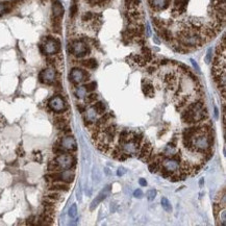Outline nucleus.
<instances>
[{"label": "nucleus", "instance_id": "obj_18", "mask_svg": "<svg viewBox=\"0 0 226 226\" xmlns=\"http://www.w3.org/2000/svg\"><path fill=\"white\" fill-rule=\"evenodd\" d=\"M92 108L95 110V111L98 115H102V114L105 113V111H106V106L102 101H97V102H95V104H93Z\"/></svg>", "mask_w": 226, "mask_h": 226}, {"label": "nucleus", "instance_id": "obj_33", "mask_svg": "<svg viewBox=\"0 0 226 226\" xmlns=\"http://www.w3.org/2000/svg\"><path fill=\"white\" fill-rule=\"evenodd\" d=\"M76 215H77V207H76V204H73L69 210V216L71 218H75Z\"/></svg>", "mask_w": 226, "mask_h": 226}, {"label": "nucleus", "instance_id": "obj_2", "mask_svg": "<svg viewBox=\"0 0 226 226\" xmlns=\"http://www.w3.org/2000/svg\"><path fill=\"white\" fill-rule=\"evenodd\" d=\"M45 55H55L61 52V41L52 36H45L42 38Z\"/></svg>", "mask_w": 226, "mask_h": 226}, {"label": "nucleus", "instance_id": "obj_10", "mask_svg": "<svg viewBox=\"0 0 226 226\" xmlns=\"http://www.w3.org/2000/svg\"><path fill=\"white\" fill-rule=\"evenodd\" d=\"M119 145L121 146V149H122L123 152L127 153L129 156H131L132 154H136V155L138 154L141 144H136V143H133L132 141H128V142L119 144Z\"/></svg>", "mask_w": 226, "mask_h": 226}, {"label": "nucleus", "instance_id": "obj_28", "mask_svg": "<svg viewBox=\"0 0 226 226\" xmlns=\"http://www.w3.org/2000/svg\"><path fill=\"white\" fill-rule=\"evenodd\" d=\"M143 139H144V136H143L142 133H141V132H135V131H133L132 136H131L130 141H132L133 143H136V144H141V143H142V141H143Z\"/></svg>", "mask_w": 226, "mask_h": 226}, {"label": "nucleus", "instance_id": "obj_3", "mask_svg": "<svg viewBox=\"0 0 226 226\" xmlns=\"http://www.w3.org/2000/svg\"><path fill=\"white\" fill-rule=\"evenodd\" d=\"M142 142L143 144L140 146L136 156L141 161H143L144 163H150V161H154L155 154L152 153V145H151L150 141L147 140V139H143Z\"/></svg>", "mask_w": 226, "mask_h": 226}, {"label": "nucleus", "instance_id": "obj_11", "mask_svg": "<svg viewBox=\"0 0 226 226\" xmlns=\"http://www.w3.org/2000/svg\"><path fill=\"white\" fill-rule=\"evenodd\" d=\"M161 166L164 168H166L170 172L175 173V171H179V163L177 161H175L174 158L167 156L163 161H161Z\"/></svg>", "mask_w": 226, "mask_h": 226}, {"label": "nucleus", "instance_id": "obj_40", "mask_svg": "<svg viewBox=\"0 0 226 226\" xmlns=\"http://www.w3.org/2000/svg\"><path fill=\"white\" fill-rule=\"evenodd\" d=\"M124 173H125V169H124V168H119L118 169V172H117V175H118V176H122Z\"/></svg>", "mask_w": 226, "mask_h": 226}, {"label": "nucleus", "instance_id": "obj_24", "mask_svg": "<svg viewBox=\"0 0 226 226\" xmlns=\"http://www.w3.org/2000/svg\"><path fill=\"white\" fill-rule=\"evenodd\" d=\"M52 151H53V153L56 155H61V154H64V153H67V151L62 147L59 142H56L55 144H54L53 148H52Z\"/></svg>", "mask_w": 226, "mask_h": 226}, {"label": "nucleus", "instance_id": "obj_37", "mask_svg": "<svg viewBox=\"0 0 226 226\" xmlns=\"http://www.w3.org/2000/svg\"><path fill=\"white\" fill-rule=\"evenodd\" d=\"M76 108H77V110L79 111V113H81V114H83L84 111H86V110H87L86 106H84L83 104H80V103L77 104V106H76Z\"/></svg>", "mask_w": 226, "mask_h": 226}, {"label": "nucleus", "instance_id": "obj_7", "mask_svg": "<svg viewBox=\"0 0 226 226\" xmlns=\"http://www.w3.org/2000/svg\"><path fill=\"white\" fill-rule=\"evenodd\" d=\"M193 145H194V149L196 151H198V152H204L210 147H213L210 144V142H208L207 136L205 132L199 133V135H196L194 136Z\"/></svg>", "mask_w": 226, "mask_h": 226}, {"label": "nucleus", "instance_id": "obj_14", "mask_svg": "<svg viewBox=\"0 0 226 226\" xmlns=\"http://www.w3.org/2000/svg\"><path fill=\"white\" fill-rule=\"evenodd\" d=\"M50 191H58V192H68L69 191V183H66L64 181H54L51 182L49 185Z\"/></svg>", "mask_w": 226, "mask_h": 226}, {"label": "nucleus", "instance_id": "obj_32", "mask_svg": "<svg viewBox=\"0 0 226 226\" xmlns=\"http://www.w3.org/2000/svg\"><path fill=\"white\" fill-rule=\"evenodd\" d=\"M146 196H147V199L149 201H152L155 198V196H156V191L154 190V189H152V190H149L148 192L146 193Z\"/></svg>", "mask_w": 226, "mask_h": 226}, {"label": "nucleus", "instance_id": "obj_8", "mask_svg": "<svg viewBox=\"0 0 226 226\" xmlns=\"http://www.w3.org/2000/svg\"><path fill=\"white\" fill-rule=\"evenodd\" d=\"M55 163L58 165V167L61 168V170H67V169H71L75 166L76 160L72 154H69L68 152L64 153L61 155H56V157L54 158Z\"/></svg>", "mask_w": 226, "mask_h": 226}, {"label": "nucleus", "instance_id": "obj_16", "mask_svg": "<svg viewBox=\"0 0 226 226\" xmlns=\"http://www.w3.org/2000/svg\"><path fill=\"white\" fill-rule=\"evenodd\" d=\"M133 131L130 130H122L119 133V144H123L125 142L131 140V136H132Z\"/></svg>", "mask_w": 226, "mask_h": 226}, {"label": "nucleus", "instance_id": "obj_22", "mask_svg": "<svg viewBox=\"0 0 226 226\" xmlns=\"http://www.w3.org/2000/svg\"><path fill=\"white\" fill-rule=\"evenodd\" d=\"M161 165V164L160 163V161L154 160V161H150V164H149V166H148V169L151 173H156V172H158V170H160Z\"/></svg>", "mask_w": 226, "mask_h": 226}, {"label": "nucleus", "instance_id": "obj_35", "mask_svg": "<svg viewBox=\"0 0 226 226\" xmlns=\"http://www.w3.org/2000/svg\"><path fill=\"white\" fill-rule=\"evenodd\" d=\"M36 218L34 217V216H31V217H29L28 219H27V221H26V224L27 225H36Z\"/></svg>", "mask_w": 226, "mask_h": 226}, {"label": "nucleus", "instance_id": "obj_31", "mask_svg": "<svg viewBox=\"0 0 226 226\" xmlns=\"http://www.w3.org/2000/svg\"><path fill=\"white\" fill-rule=\"evenodd\" d=\"M160 173H161V175L163 176V177H165V178H169V176H171L173 174V172H170V171H168L167 169L166 168H164L163 166L161 165V168H160Z\"/></svg>", "mask_w": 226, "mask_h": 226}, {"label": "nucleus", "instance_id": "obj_34", "mask_svg": "<svg viewBox=\"0 0 226 226\" xmlns=\"http://www.w3.org/2000/svg\"><path fill=\"white\" fill-rule=\"evenodd\" d=\"M34 160L36 161H38V163H41V161H43V156H42V154H41V152H40V151L34 153Z\"/></svg>", "mask_w": 226, "mask_h": 226}, {"label": "nucleus", "instance_id": "obj_1", "mask_svg": "<svg viewBox=\"0 0 226 226\" xmlns=\"http://www.w3.org/2000/svg\"><path fill=\"white\" fill-rule=\"evenodd\" d=\"M151 18L169 12L163 27L156 31L161 39L176 52L189 53L197 50L189 26V7L191 0H147Z\"/></svg>", "mask_w": 226, "mask_h": 226}, {"label": "nucleus", "instance_id": "obj_20", "mask_svg": "<svg viewBox=\"0 0 226 226\" xmlns=\"http://www.w3.org/2000/svg\"><path fill=\"white\" fill-rule=\"evenodd\" d=\"M216 220L218 221V224L219 225H225V207L221 208L219 212L217 213V215H215Z\"/></svg>", "mask_w": 226, "mask_h": 226}, {"label": "nucleus", "instance_id": "obj_41", "mask_svg": "<svg viewBox=\"0 0 226 226\" xmlns=\"http://www.w3.org/2000/svg\"><path fill=\"white\" fill-rule=\"evenodd\" d=\"M139 183H140L142 187H146V185H147V181L144 179V178H141V179H139Z\"/></svg>", "mask_w": 226, "mask_h": 226}, {"label": "nucleus", "instance_id": "obj_9", "mask_svg": "<svg viewBox=\"0 0 226 226\" xmlns=\"http://www.w3.org/2000/svg\"><path fill=\"white\" fill-rule=\"evenodd\" d=\"M58 142L67 152H73L77 149V143H76L75 139L70 135L64 136V138H62Z\"/></svg>", "mask_w": 226, "mask_h": 226}, {"label": "nucleus", "instance_id": "obj_30", "mask_svg": "<svg viewBox=\"0 0 226 226\" xmlns=\"http://www.w3.org/2000/svg\"><path fill=\"white\" fill-rule=\"evenodd\" d=\"M189 98L190 97L189 96H183V97H181V98L179 99V102H178V105L176 106V108H179V110H181V108H185V106L188 105V100H189Z\"/></svg>", "mask_w": 226, "mask_h": 226}, {"label": "nucleus", "instance_id": "obj_17", "mask_svg": "<svg viewBox=\"0 0 226 226\" xmlns=\"http://www.w3.org/2000/svg\"><path fill=\"white\" fill-rule=\"evenodd\" d=\"M97 115L98 114L96 113L95 110L93 108H90L88 110H86V111L83 113V120H90L95 122V120L97 119Z\"/></svg>", "mask_w": 226, "mask_h": 226}, {"label": "nucleus", "instance_id": "obj_12", "mask_svg": "<svg viewBox=\"0 0 226 226\" xmlns=\"http://www.w3.org/2000/svg\"><path fill=\"white\" fill-rule=\"evenodd\" d=\"M111 192V185H108L104 190L101 191L100 193L98 194V196L96 197V199L93 200V202H92V205H91V210H93L94 208H95L97 205L99 204V203L101 202V201H103L104 199H105L106 197H108V195L110 194Z\"/></svg>", "mask_w": 226, "mask_h": 226}, {"label": "nucleus", "instance_id": "obj_36", "mask_svg": "<svg viewBox=\"0 0 226 226\" xmlns=\"http://www.w3.org/2000/svg\"><path fill=\"white\" fill-rule=\"evenodd\" d=\"M133 196H135L136 198H142L143 197V192L140 190V189H138V190H136L135 192H133Z\"/></svg>", "mask_w": 226, "mask_h": 226}, {"label": "nucleus", "instance_id": "obj_43", "mask_svg": "<svg viewBox=\"0 0 226 226\" xmlns=\"http://www.w3.org/2000/svg\"><path fill=\"white\" fill-rule=\"evenodd\" d=\"M203 185V179H201L200 180V185Z\"/></svg>", "mask_w": 226, "mask_h": 226}, {"label": "nucleus", "instance_id": "obj_26", "mask_svg": "<svg viewBox=\"0 0 226 226\" xmlns=\"http://www.w3.org/2000/svg\"><path fill=\"white\" fill-rule=\"evenodd\" d=\"M161 207H163V208L167 213H171V212H172V207H171L170 201H169L166 197L161 198Z\"/></svg>", "mask_w": 226, "mask_h": 226}, {"label": "nucleus", "instance_id": "obj_42", "mask_svg": "<svg viewBox=\"0 0 226 226\" xmlns=\"http://www.w3.org/2000/svg\"><path fill=\"white\" fill-rule=\"evenodd\" d=\"M215 117H216V118H218V110H217V108H215Z\"/></svg>", "mask_w": 226, "mask_h": 226}, {"label": "nucleus", "instance_id": "obj_6", "mask_svg": "<svg viewBox=\"0 0 226 226\" xmlns=\"http://www.w3.org/2000/svg\"><path fill=\"white\" fill-rule=\"evenodd\" d=\"M48 106L52 111H54L56 114H64L65 111L68 110V106H67L65 99L59 95L51 97L48 101Z\"/></svg>", "mask_w": 226, "mask_h": 226}, {"label": "nucleus", "instance_id": "obj_5", "mask_svg": "<svg viewBox=\"0 0 226 226\" xmlns=\"http://www.w3.org/2000/svg\"><path fill=\"white\" fill-rule=\"evenodd\" d=\"M56 76H58V69L48 66L39 73V80L44 84H53L56 81Z\"/></svg>", "mask_w": 226, "mask_h": 226}, {"label": "nucleus", "instance_id": "obj_13", "mask_svg": "<svg viewBox=\"0 0 226 226\" xmlns=\"http://www.w3.org/2000/svg\"><path fill=\"white\" fill-rule=\"evenodd\" d=\"M75 174L71 169H67L64 171H59V181H64L66 183H71L74 180Z\"/></svg>", "mask_w": 226, "mask_h": 226}, {"label": "nucleus", "instance_id": "obj_19", "mask_svg": "<svg viewBox=\"0 0 226 226\" xmlns=\"http://www.w3.org/2000/svg\"><path fill=\"white\" fill-rule=\"evenodd\" d=\"M176 152V145L171 142H169L167 144V146H166L165 150H164V153L166 154V156H172L174 153Z\"/></svg>", "mask_w": 226, "mask_h": 226}, {"label": "nucleus", "instance_id": "obj_4", "mask_svg": "<svg viewBox=\"0 0 226 226\" xmlns=\"http://www.w3.org/2000/svg\"><path fill=\"white\" fill-rule=\"evenodd\" d=\"M69 79L73 84L78 86V84L87 83L90 79V73L79 67H74L71 69V72L69 74Z\"/></svg>", "mask_w": 226, "mask_h": 226}, {"label": "nucleus", "instance_id": "obj_29", "mask_svg": "<svg viewBox=\"0 0 226 226\" xmlns=\"http://www.w3.org/2000/svg\"><path fill=\"white\" fill-rule=\"evenodd\" d=\"M48 171L50 172H58V171H61V168L58 167V165L55 163V161H51L48 163Z\"/></svg>", "mask_w": 226, "mask_h": 226}, {"label": "nucleus", "instance_id": "obj_38", "mask_svg": "<svg viewBox=\"0 0 226 226\" xmlns=\"http://www.w3.org/2000/svg\"><path fill=\"white\" fill-rule=\"evenodd\" d=\"M17 153H18L19 156H24V154H25V151H24V149L22 146H19L18 149H17Z\"/></svg>", "mask_w": 226, "mask_h": 226}, {"label": "nucleus", "instance_id": "obj_27", "mask_svg": "<svg viewBox=\"0 0 226 226\" xmlns=\"http://www.w3.org/2000/svg\"><path fill=\"white\" fill-rule=\"evenodd\" d=\"M83 88H84V90H86L87 93H91V92H93L97 88V83H96V81L87 83H84Z\"/></svg>", "mask_w": 226, "mask_h": 226}, {"label": "nucleus", "instance_id": "obj_15", "mask_svg": "<svg viewBox=\"0 0 226 226\" xmlns=\"http://www.w3.org/2000/svg\"><path fill=\"white\" fill-rule=\"evenodd\" d=\"M142 91L144 95L147 97L154 96V87L152 86V83H149V81H146L145 79L142 80Z\"/></svg>", "mask_w": 226, "mask_h": 226}, {"label": "nucleus", "instance_id": "obj_25", "mask_svg": "<svg viewBox=\"0 0 226 226\" xmlns=\"http://www.w3.org/2000/svg\"><path fill=\"white\" fill-rule=\"evenodd\" d=\"M74 95H75L76 98H78V99H83L84 96L87 95V92L84 90L83 87H77V88L75 89V91H74Z\"/></svg>", "mask_w": 226, "mask_h": 226}, {"label": "nucleus", "instance_id": "obj_23", "mask_svg": "<svg viewBox=\"0 0 226 226\" xmlns=\"http://www.w3.org/2000/svg\"><path fill=\"white\" fill-rule=\"evenodd\" d=\"M97 98H98V95H97L96 93H93V92H91L90 94H88V95L84 96V102L86 104H92L94 102H96Z\"/></svg>", "mask_w": 226, "mask_h": 226}, {"label": "nucleus", "instance_id": "obj_39", "mask_svg": "<svg viewBox=\"0 0 226 226\" xmlns=\"http://www.w3.org/2000/svg\"><path fill=\"white\" fill-rule=\"evenodd\" d=\"M210 59H212V49H210V50H208L207 55V59H205V61H207V63H210Z\"/></svg>", "mask_w": 226, "mask_h": 226}, {"label": "nucleus", "instance_id": "obj_21", "mask_svg": "<svg viewBox=\"0 0 226 226\" xmlns=\"http://www.w3.org/2000/svg\"><path fill=\"white\" fill-rule=\"evenodd\" d=\"M46 198H48V199H50L52 201H55V202L63 200V196H62V194L58 192V191H52L51 193L47 194Z\"/></svg>", "mask_w": 226, "mask_h": 226}]
</instances>
